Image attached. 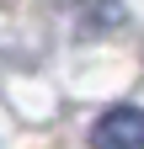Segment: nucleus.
<instances>
[{
    "instance_id": "f257e3e1",
    "label": "nucleus",
    "mask_w": 144,
    "mask_h": 149,
    "mask_svg": "<svg viewBox=\"0 0 144 149\" xmlns=\"http://www.w3.org/2000/svg\"><path fill=\"white\" fill-rule=\"evenodd\" d=\"M91 149H144V107H107L91 128Z\"/></svg>"
}]
</instances>
